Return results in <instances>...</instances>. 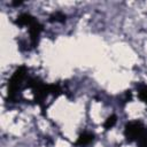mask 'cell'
Masks as SVG:
<instances>
[{
    "mask_svg": "<svg viewBox=\"0 0 147 147\" xmlns=\"http://www.w3.org/2000/svg\"><path fill=\"white\" fill-rule=\"evenodd\" d=\"M67 20V16L62 11H55L49 16V22H57V23H64Z\"/></svg>",
    "mask_w": 147,
    "mask_h": 147,
    "instance_id": "cell-6",
    "label": "cell"
},
{
    "mask_svg": "<svg viewBox=\"0 0 147 147\" xmlns=\"http://www.w3.org/2000/svg\"><path fill=\"white\" fill-rule=\"evenodd\" d=\"M138 96L141 101H144L145 103H147V86H144L139 90L138 92Z\"/></svg>",
    "mask_w": 147,
    "mask_h": 147,
    "instance_id": "cell-8",
    "label": "cell"
},
{
    "mask_svg": "<svg viewBox=\"0 0 147 147\" xmlns=\"http://www.w3.org/2000/svg\"><path fill=\"white\" fill-rule=\"evenodd\" d=\"M34 21H36V18H34L32 15H30V14H28V13H22V14H20V15L17 16L15 23H16L18 26H29V25L32 24Z\"/></svg>",
    "mask_w": 147,
    "mask_h": 147,
    "instance_id": "cell-4",
    "label": "cell"
},
{
    "mask_svg": "<svg viewBox=\"0 0 147 147\" xmlns=\"http://www.w3.org/2000/svg\"><path fill=\"white\" fill-rule=\"evenodd\" d=\"M94 140V134L90 133V132H83L82 134H79L77 141H76V146H86L88 144H91Z\"/></svg>",
    "mask_w": 147,
    "mask_h": 147,
    "instance_id": "cell-5",
    "label": "cell"
},
{
    "mask_svg": "<svg viewBox=\"0 0 147 147\" xmlns=\"http://www.w3.org/2000/svg\"><path fill=\"white\" fill-rule=\"evenodd\" d=\"M124 136L127 141H137L139 146H147V130L139 121L129 122L125 125Z\"/></svg>",
    "mask_w": 147,
    "mask_h": 147,
    "instance_id": "cell-1",
    "label": "cell"
},
{
    "mask_svg": "<svg viewBox=\"0 0 147 147\" xmlns=\"http://www.w3.org/2000/svg\"><path fill=\"white\" fill-rule=\"evenodd\" d=\"M116 122H117V116H116V115H110V116L106 119V122L103 123V127H105V130H109V129H111V127L116 124Z\"/></svg>",
    "mask_w": 147,
    "mask_h": 147,
    "instance_id": "cell-7",
    "label": "cell"
},
{
    "mask_svg": "<svg viewBox=\"0 0 147 147\" xmlns=\"http://www.w3.org/2000/svg\"><path fill=\"white\" fill-rule=\"evenodd\" d=\"M22 3H23V1H14V2H11V5H14V6H20Z\"/></svg>",
    "mask_w": 147,
    "mask_h": 147,
    "instance_id": "cell-9",
    "label": "cell"
},
{
    "mask_svg": "<svg viewBox=\"0 0 147 147\" xmlns=\"http://www.w3.org/2000/svg\"><path fill=\"white\" fill-rule=\"evenodd\" d=\"M28 72V69L25 65H21L18 67L14 74L10 76L9 80H8V100L11 102H15L16 96H17V92L21 88V85L25 78V75Z\"/></svg>",
    "mask_w": 147,
    "mask_h": 147,
    "instance_id": "cell-2",
    "label": "cell"
},
{
    "mask_svg": "<svg viewBox=\"0 0 147 147\" xmlns=\"http://www.w3.org/2000/svg\"><path fill=\"white\" fill-rule=\"evenodd\" d=\"M44 30V26L36 20L32 24L29 25V33H30V42L31 47H37L38 41H39V36L41 31Z\"/></svg>",
    "mask_w": 147,
    "mask_h": 147,
    "instance_id": "cell-3",
    "label": "cell"
}]
</instances>
